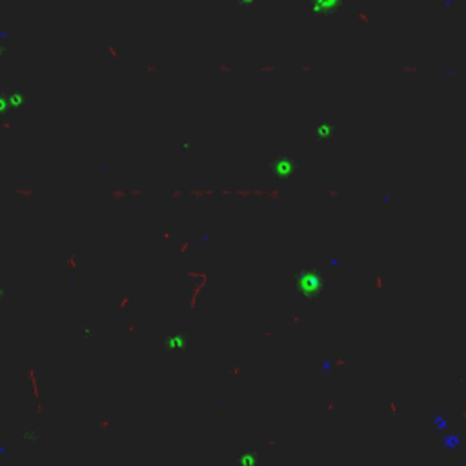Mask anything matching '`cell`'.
I'll return each mask as SVG.
<instances>
[{"label": "cell", "instance_id": "cell-2", "mask_svg": "<svg viewBox=\"0 0 466 466\" xmlns=\"http://www.w3.org/2000/svg\"><path fill=\"white\" fill-rule=\"evenodd\" d=\"M324 264L333 271V273H342L346 270V255L341 252V249H330L326 252V257H324Z\"/></svg>", "mask_w": 466, "mask_h": 466}, {"label": "cell", "instance_id": "cell-5", "mask_svg": "<svg viewBox=\"0 0 466 466\" xmlns=\"http://www.w3.org/2000/svg\"><path fill=\"white\" fill-rule=\"evenodd\" d=\"M330 368H332V364H330V361H324V363L320 364V372H322V373H328Z\"/></svg>", "mask_w": 466, "mask_h": 466}, {"label": "cell", "instance_id": "cell-3", "mask_svg": "<svg viewBox=\"0 0 466 466\" xmlns=\"http://www.w3.org/2000/svg\"><path fill=\"white\" fill-rule=\"evenodd\" d=\"M166 344H168V348H177V350H184V346L188 344V339L182 337L181 333H177V335H171V337H168V341H166Z\"/></svg>", "mask_w": 466, "mask_h": 466}, {"label": "cell", "instance_id": "cell-4", "mask_svg": "<svg viewBox=\"0 0 466 466\" xmlns=\"http://www.w3.org/2000/svg\"><path fill=\"white\" fill-rule=\"evenodd\" d=\"M333 133V126L332 124H319L317 126V135H319L320 138H324V137H328V135H332Z\"/></svg>", "mask_w": 466, "mask_h": 466}, {"label": "cell", "instance_id": "cell-1", "mask_svg": "<svg viewBox=\"0 0 466 466\" xmlns=\"http://www.w3.org/2000/svg\"><path fill=\"white\" fill-rule=\"evenodd\" d=\"M326 271L319 264H310V266H301L295 275H293V290L295 295L304 301H313L319 295H322L324 286H326Z\"/></svg>", "mask_w": 466, "mask_h": 466}]
</instances>
